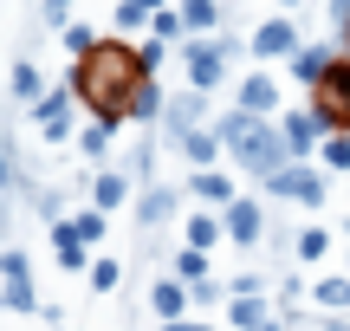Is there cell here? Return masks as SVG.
I'll return each instance as SVG.
<instances>
[{
  "instance_id": "obj_7",
  "label": "cell",
  "mask_w": 350,
  "mask_h": 331,
  "mask_svg": "<svg viewBox=\"0 0 350 331\" xmlns=\"http://www.w3.org/2000/svg\"><path fill=\"white\" fill-rule=\"evenodd\" d=\"M240 104L247 111H273V78H247L240 85Z\"/></svg>"
},
{
  "instance_id": "obj_11",
  "label": "cell",
  "mask_w": 350,
  "mask_h": 331,
  "mask_svg": "<svg viewBox=\"0 0 350 331\" xmlns=\"http://www.w3.org/2000/svg\"><path fill=\"white\" fill-rule=\"evenodd\" d=\"M182 150L195 156V163H208V156H214V137H201V130H188V137H182Z\"/></svg>"
},
{
  "instance_id": "obj_14",
  "label": "cell",
  "mask_w": 350,
  "mask_h": 331,
  "mask_svg": "<svg viewBox=\"0 0 350 331\" xmlns=\"http://www.w3.org/2000/svg\"><path fill=\"white\" fill-rule=\"evenodd\" d=\"M156 312L175 319V312H182V293H175V286H156Z\"/></svg>"
},
{
  "instance_id": "obj_4",
  "label": "cell",
  "mask_w": 350,
  "mask_h": 331,
  "mask_svg": "<svg viewBox=\"0 0 350 331\" xmlns=\"http://www.w3.org/2000/svg\"><path fill=\"white\" fill-rule=\"evenodd\" d=\"M0 273H7V299H13V306H33V286H26V260H20V254H7V260H0Z\"/></svg>"
},
{
  "instance_id": "obj_13",
  "label": "cell",
  "mask_w": 350,
  "mask_h": 331,
  "mask_svg": "<svg viewBox=\"0 0 350 331\" xmlns=\"http://www.w3.org/2000/svg\"><path fill=\"white\" fill-rule=\"evenodd\" d=\"M318 299H325V306H350V280H325Z\"/></svg>"
},
{
  "instance_id": "obj_3",
  "label": "cell",
  "mask_w": 350,
  "mask_h": 331,
  "mask_svg": "<svg viewBox=\"0 0 350 331\" xmlns=\"http://www.w3.org/2000/svg\"><path fill=\"white\" fill-rule=\"evenodd\" d=\"M188 78H195V85H214V78H221V52L214 46H188Z\"/></svg>"
},
{
  "instance_id": "obj_17",
  "label": "cell",
  "mask_w": 350,
  "mask_h": 331,
  "mask_svg": "<svg viewBox=\"0 0 350 331\" xmlns=\"http://www.w3.org/2000/svg\"><path fill=\"white\" fill-rule=\"evenodd\" d=\"M214 234H221L214 221H188V241H195V247H214Z\"/></svg>"
},
{
  "instance_id": "obj_6",
  "label": "cell",
  "mask_w": 350,
  "mask_h": 331,
  "mask_svg": "<svg viewBox=\"0 0 350 331\" xmlns=\"http://www.w3.org/2000/svg\"><path fill=\"white\" fill-rule=\"evenodd\" d=\"M253 46H260V52H292V26H286V20L260 26V33H253Z\"/></svg>"
},
{
  "instance_id": "obj_20",
  "label": "cell",
  "mask_w": 350,
  "mask_h": 331,
  "mask_svg": "<svg viewBox=\"0 0 350 331\" xmlns=\"http://www.w3.org/2000/svg\"><path fill=\"white\" fill-rule=\"evenodd\" d=\"M117 195H124V182H117V176H104V182H98V208H111Z\"/></svg>"
},
{
  "instance_id": "obj_1",
  "label": "cell",
  "mask_w": 350,
  "mask_h": 331,
  "mask_svg": "<svg viewBox=\"0 0 350 331\" xmlns=\"http://www.w3.org/2000/svg\"><path fill=\"white\" fill-rule=\"evenodd\" d=\"M227 143H234V156L247 169H260V176H273V169L286 163V143H279L266 124H247V117H227Z\"/></svg>"
},
{
  "instance_id": "obj_12",
  "label": "cell",
  "mask_w": 350,
  "mask_h": 331,
  "mask_svg": "<svg viewBox=\"0 0 350 331\" xmlns=\"http://www.w3.org/2000/svg\"><path fill=\"white\" fill-rule=\"evenodd\" d=\"M182 20H188V26H214V0H188Z\"/></svg>"
},
{
  "instance_id": "obj_16",
  "label": "cell",
  "mask_w": 350,
  "mask_h": 331,
  "mask_svg": "<svg viewBox=\"0 0 350 331\" xmlns=\"http://www.w3.org/2000/svg\"><path fill=\"white\" fill-rule=\"evenodd\" d=\"M13 91H20V98H33V91H39V72H33V65H20V72H13Z\"/></svg>"
},
{
  "instance_id": "obj_8",
  "label": "cell",
  "mask_w": 350,
  "mask_h": 331,
  "mask_svg": "<svg viewBox=\"0 0 350 331\" xmlns=\"http://www.w3.org/2000/svg\"><path fill=\"white\" fill-rule=\"evenodd\" d=\"M312 143H318V124L312 117H292L286 124V150H312Z\"/></svg>"
},
{
  "instance_id": "obj_5",
  "label": "cell",
  "mask_w": 350,
  "mask_h": 331,
  "mask_svg": "<svg viewBox=\"0 0 350 331\" xmlns=\"http://www.w3.org/2000/svg\"><path fill=\"white\" fill-rule=\"evenodd\" d=\"M227 234H234V241H253V234H260V208L234 202V208H227Z\"/></svg>"
},
{
  "instance_id": "obj_10",
  "label": "cell",
  "mask_w": 350,
  "mask_h": 331,
  "mask_svg": "<svg viewBox=\"0 0 350 331\" xmlns=\"http://www.w3.org/2000/svg\"><path fill=\"white\" fill-rule=\"evenodd\" d=\"M292 72H299V78H325V52H299Z\"/></svg>"
},
{
  "instance_id": "obj_18",
  "label": "cell",
  "mask_w": 350,
  "mask_h": 331,
  "mask_svg": "<svg viewBox=\"0 0 350 331\" xmlns=\"http://www.w3.org/2000/svg\"><path fill=\"white\" fill-rule=\"evenodd\" d=\"M169 208H175V202H169V195H150V202H143V221H150V228H156V221H163V215H169Z\"/></svg>"
},
{
  "instance_id": "obj_15",
  "label": "cell",
  "mask_w": 350,
  "mask_h": 331,
  "mask_svg": "<svg viewBox=\"0 0 350 331\" xmlns=\"http://www.w3.org/2000/svg\"><path fill=\"white\" fill-rule=\"evenodd\" d=\"M234 325H247V331L266 325V319H260V299H240V306H234Z\"/></svg>"
},
{
  "instance_id": "obj_19",
  "label": "cell",
  "mask_w": 350,
  "mask_h": 331,
  "mask_svg": "<svg viewBox=\"0 0 350 331\" xmlns=\"http://www.w3.org/2000/svg\"><path fill=\"white\" fill-rule=\"evenodd\" d=\"M195 189H201V195H208V202H227V182H221V176H201V182H195Z\"/></svg>"
},
{
  "instance_id": "obj_21",
  "label": "cell",
  "mask_w": 350,
  "mask_h": 331,
  "mask_svg": "<svg viewBox=\"0 0 350 331\" xmlns=\"http://www.w3.org/2000/svg\"><path fill=\"white\" fill-rule=\"evenodd\" d=\"M169 331H208V325H169Z\"/></svg>"
},
{
  "instance_id": "obj_2",
  "label": "cell",
  "mask_w": 350,
  "mask_h": 331,
  "mask_svg": "<svg viewBox=\"0 0 350 331\" xmlns=\"http://www.w3.org/2000/svg\"><path fill=\"white\" fill-rule=\"evenodd\" d=\"M273 189H279V195H292V202H305V208L325 202V182H318L312 169H273Z\"/></svg>"
},
{
  "instance_id": "obj_9",
  "label": "cell",
  "mask_w": 350,
  "mask_h": 331,
  "mask_svg": "<svg viewBox=\"0 0 350 331\" xmlns=\"http://www.w3.org/2000/svg\"><path fill=\"white\" fill-rule=\"evenodd\" d=\"M39 124H46V137H65V98H46V104H39Z\"/></svg>"
}]
</instances>
